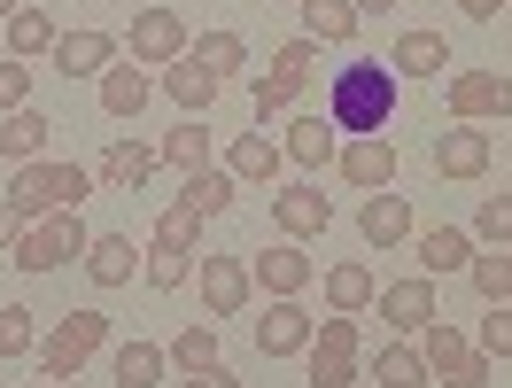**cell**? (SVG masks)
Segmentation results:
<instances>
[{"instance_id": "obj_33", "label": "cell", "mask_w": 512, "mask_h": 388, "mask_svg": "<svg viewBox=\"0 0 512 388\" xmlns=\"http://www.w3.org/2000/svg\"><path fill=\"white\" fill-rule=\"evenodd\" d=\"M373 295H381L373 264H334V272H326V303H334V311H365Z\"/></svg>"}, {"instance_id": "obj_21", "label": "cell", "mask_w": 512, "mask_h": 388, "mask_svg": "<svg viewBox=\"0 0 512 388\" xmlns=\"http://www.w3.org/2000/svg\"><path fill=\"white\" fill-rule=\"evenodd\" d=\"M388 70H396V78H443L450 70V39L443 32H404L396 47H388Z\"/></svg>"}, {"instance_id": "obj_22", "label": "cell", "mask_w": 512, "mask_h": 388, "mask_svg": "<svg viewBox=\"0 0 512 388\" xmlns=\"http://www.w3.org/2000/svg\"><path fill=\"white\" fill-rule=\"evenodd\" d=\"M109 373H117V388H156L163 373H171V357H163V342H140V334H132V342L109 350Z\"/></svg>"}, {"instance_id": "obj_8", "label": "cell", "mask_w": 512, "mask_h": 388, "mask_svg": "<svg viewBox=\"0 0 512 388\" xmlns=\"http://www.w3.org/2000/svg\"><path fill=\"white\" fill-rule=\"evenodd\" d=\"M311 311L295 303V295H272L264 311H256V357H303L311 350Z\"/></svg>"}, {"instance_id": "obj_11", "label": "cell", "mask_w": 512, "mask_h": 388, "mask_svg": "<svg viewBox=\"0 0 512 388\" xmlns=\"http://www.w3.org/2000/svg\"><path fill=\"white\" fill-rule=\"evenodd\" d=\"M272 226L288 233V241H319V233L334 226V202H326L319 187H303V179H295V187L272 194Z\"/></svg>"}, {"instance_id": "obj_14", "label": "cell", "mask_w": 512, "mask_h": 388, "mask_svg": "<svg viewBox=\"0 0 512 388\" xmlns=\"http://www.w3.org/2000/svg\"><path fill=\"white\" fill-rule=\"evenodd\" d=\"M156 163H163V156L148 148V140H109V148H101V163H94V187H109V194H140Z\"/></svg>"}, {"instance_id": "obj_26", "label": "cell", "mask_w": 512, "mask_h": 388, "mask_svg": "<svg viewBox=\"0 0 512 388\" xmlns=\"http://www.w3.org/2000/svg\"><path fill=\"white\" fill-rule=\"evenodd\" d=\"M140 249H132V233H94V249H86V280L94 288H125Z\"/></svg>"}, {"instance_id": "obj_30", "label": "cell", "mask_w": 512, "mask_h": 388, "mask_svg": "<svg viewBox=\"0 0 512 388\" xmlns=\"http://www.w3.org/2000/svg\"><path fill=\"white\" fill-rule=\"evenodd\" d=\"M202 226H210L202 210H187V202H171V210L156 218V233H148V249H179V257H202Z\"/></svg>"}, {"instance_id": "obj_5", "label": "cell", "mask_w": 512, "mask_h": 388, "mask_svg": "<svg viewBox=\"0 0 512 388\" xmlns=\"http://www.w3.org/2000/svg\"><path fill=\"white\" fill-rule=\"evenodd\" d=\"M101 342H109V311H94V303H86V311H70V319L39 342V381H70Z\"/></svg>"}, {"instance_id": "obj_19", "label": "cell", "mask_w": 512, "mask_h": 388, "mask_svg": "<svg viewBox=\"0 0 512 388\" xmlns=\"http://www.w3.org/2000/svg\"><path fill=\"white\" fill-rule=\"evenodd\" d=\"M412 257L427 280H443V272H466L474 264V233L466 226H435V233H412Z\"/></svg>"}, {"instance_id": "obj_42", "label": "cell", "mask_w": 512, "mask_h": 388, "mask_svg": "<svg viewBox=\"0 0 512 388\" xmlns=\"http://www.w3.org/2000/svg\"><path fill=\"white\" fill-rule=\"evenodd\" d=\"M474 233L505 249V241H512V194H489V202H481V210H474Z\"/></svg>"}, {"instance_id": "obj_51", "label": "cell", "mask_w": 512, "mask_h": 388, "mask_svg": "<svg viewBox=\"0 0 512 388\" xmlns=\"http://www.w3.org/2000/svg\"><path fill=\"white\" fill-rule=\"evenodd\" d=\"M24 388H32V381H24Z\"/></svg>"}, {"instance_id": "obj_27", "label": "cell", "mask_w": 512, "mask_h": 388, "mask_svg": "<svg viewBox=\"0 0 512 388\" xmlns=\"http://www.w3.org/2000/svg\"><path fill=\"white\" fill-rule=\"evenodd\" d=\"M163 94L179 101L187 117H202V109L218 101V78H210V70L194 63V55H179V63H163Z\"/></svg>"}, {"instance_id": "obj_4", "label": "cell", "mask_w": 512, "mask_h": 388, "mask_svg": "<svg viewBox=\"0 0 512 388\" xmlns=\"http://www.w3.org/2000/svg\"><path fill=\"white\" fill-rule=\"evenodd\" d=\"M419 357H427V381H443V388H489V357H481L450 319L419 326Z\"/></svg>"}, {"instance_id": "obj_47", "label": "cell", "mask_w": 512, "mask_h": 388, "mask_svg": "<svg viewBox=\"0 0 512 388\" xmlns=\"http://www.w3.org/2000/svg\"><path fill=\"white\" fill-rule=\"evenodd\" d=\"M187 388H241V381H233L225 365H202V373H187Z\"/></svg>"}, {"instance_id": "obj_49", "label": "cell", "mask_w": 512, "mask_h": 388, "mask_svg": "<svg viewBox=\"0 0 512 388\" xmlns=\"http://www.w3.org/2000/svg\"><path fill=\"white\" fill-rule=\"evenodd\" d=\"M16 8H24V0H0V24H8V16H16Z\"/></svg>"}, {"instance_id": "obj_38", "label": "cell", "mask_w": 512, "mask_h": 388, "mask_svg": "<svg viewBox=\"0 0 512 388\" xmlns=\"http://www.w3.org/2000/svg\"><path fill=\"white\" fill-rule=\"evenodd\" d=\"M466 280H474L481 303H512V257H505V249H497V257H474V264H466Z\"/></svg>"}, {"instance_id": "obj_25", "label": "cell", "mask_w": 512, "mask_h": 388, "mask_svg": "<svg viewBox=\"0 0 512 388\" xmlns=\"http://www.w3.org/2000/svg\"><path fill=\"white\" fill-rule=\"evenodd\" d=\"M295 8H303V39H319V47H350L365 24L350 0H295Z\"/></svg>"}, {"instance_id": "obj_24", "label": "cell", "mask_w": 512, "mask_h": 388, "mask_svg": "<svg viewBox=\"0 0 512 388\" xmlns=\"http://www.w3.org/2000/svg\"><path fill=\"white\" fill-rule=\"evenodd\" d=\"M280 148H288V163H303V171H319V163H334V156H342V132L326 125V109H319V117H295Z\"/></svg>"}, {"instance_id": "obj_35", "label": "cell", "mask_w": 512, "mask_h": 388, "mask_svg": "<svg viewBox=\"0 0 512 388\" xmlns=\"http://www.w3.org/2000/svg\"><path fill=\"white\" fill-rule=\"evenodd\" d=\"M295 94H303V70L272 63V70H264V78H256V125H272V117H280V109H288Z\"/></svg>"}, {"instance_id": "obj_46", "label": "cell", "mask_w": 512, "mask_h": 388, "mask_svg": "<svg viewBox=\"0 0 512 388\" xmlns=\"http://www.w3.org/2000/svg\"><path fill=\"white\" fill-rule=\"evenodd\" d=\"M512 0H458V16H474V24H497Z\"/></svg>"}, {"instance_id": "obj_7", "label": "cell", "mask_w": 512, "mask_h": 388, "mask_svg": "<svg viewBox=\"0 0 512 388\" xmlns=\"http://www.w3.org/2000/svg\"><path fill=\"white\" fill-rule=\"evenodd\" d=\"M125 55L140 70L179 63V55H187V16H179V8H140V16H132V32H125Z\"/></svg>"}, {"instance_id": "obj_3", "label": "cell", "mask_w": 512, "mask_h": 388, "mask_svg": "<svg viewBox=\"0 0 512 388\" xmlns=\"http://www.w3.org/2000/svg\"><path fill=\"white\" fill-rule=\"evenodd\" d=\"M86 249H94V233H86V218L78 210H55V218H32L24 226V241H16V272H63V264H86Z\"/></svg>"}, {"instance_id": "obj_13", "label": "cell", "mask_w": 512, "mask_h": 388, "mask_svg": "<svg viewBox=\"0 0 512 388\" xmlns=\"http://www.w3.org/2000/svg\"><path fill=\"white\" fill-rule=\"evenodd\" d=\"M357 233H365V249H404L412 241V194H365V210H357Z\"/></svg>"}, {"instance_id": "obj_23", "label": "cell", "mask_w": 512, "mask_h": 388, "mask_svg": "<svg viewBox=\"0 0 512 388\" xmlns=\"http://www.w3.org/2000/svg\"><path fill=\"white\" fill-rule=\"evenodd\" d=\"M280 163H288V148H280V140H264V132H241V140L225 148V171H233L241 187H264Z\"/></svg>"}, {"instance_id": "obj_15", "label": "cell", "mask_w": 512, "mask_h": 388, "mask_svg": "<svg viewBox=\"0 0 512 388\" xmlns=\"http://www.w3.org/2000/svg\"><path fill=\"white\" fill-rule=\"evenodd\" d=\"M125 55V39H109V32H94V24H78V32H63L55 39V70L63 78H101V70Z\"/></svg>"}, {"instance_id": "obj_28", "label": "cell", "mask_w": 512, "mask_h": 388, "mask_svg": "<svg viewBox=\"0 0 512 388\" xmlns=\"http://www.w3.org/2000/svg\"><path fill=\"white\" fill-rule=\"evenodd\" d=\"M187 55L225 86L233 70H249V39H241V32H202V39H187Z\"/></svg>"}, {"instance_id": "obj_6", "label": "cell", "mask_w": 512, "mask_h": 388, "mask_svg": "<svg viewBox=\"0 0 512 388\" xmlns=\"http://www.w3.org/2000/svg\"><path fill=\"white\" fill-rule=\"evenodd\" d=\"M450 125H481V117H512V78L505 70H450Z\"/></svg>"}, {"instance_id": "obj_45", "label": "cell", "mask_w": 512, "mask_h": 388, "mask_svg": "<svg viewBox=\"0 0 512 388\" xmlns=\"http://www.w3.org/2000/svg\"><path fill=\"white\" fill-rule=\"evenodd\" d=\"M24 226H32V218H24V210H16L8 194H0V257H16V241H24Z\"/></svg>"}, {"instance_id": "obj_12", "label": "cell", "mask_w": 512, "mask_h": 388, "mask_svg": "<svg viewBox=\"0 0 512 388\" xmlns=\"http://www.w3.org/2000/svg\"><path fill=\"white\" fill-rule=\"evenodd\" d=\"M342 179H350L357 194H381V187H396V140L388 132H373V140H342Z\"/></svg>"}, {"instance_id": "obj_39", "label": "cell", "mask_w": 512, "mask_h": 388, "mask_svg": "<svg viewBox=\"0 0 512 388\" xmlns=\"http://www.w3.org/2000/svg\"><path fill=\"white\" fill-rule=\"evenodd\" d=\"M194 264H202V257H179V249H148V264H140V272H148V288H156V295H171V288H187V280H194Z\"/></svg>"}, {"instance_id": "obj_41", "label": "cell", "mask_w": 512, "mask_h": 388, "mask_svg": "<svg viewBox=\"0 0 512 388\" xmlns=\"http://www.w3.org/2000/svg\"><path fill=\"white\" fill-rule=\"evenodd\" d=\"M474 350H481V357H512V303H489V319H481Z\"/></svg>"}, {"instance_id": "obj_31", "label": "cell", "mask_w": 512, "mask_h": 388, "mask_svg": "<svg viewBox=\"0 0 512 388\" xmlns=\"http://www.w3.org/2000/svg\"><path fill=\"white\" fill-rule=\"evenodd\" d=\"M163 163H179V171H210V125L202 117H179V125L163 132Z\"/></svg>"}, {"instance_id": "obj_20", "label": "cell", "mask_w": 512, "mask_h": 388, "mask_svg": "<svg viewBox=\"0 0 512 388\" xmlns=\"http://www.w3.org/2000/svg\"><path fill=\"white\" fill-rule=\"evenodd\" d=\"M47 109H32V101H24V109H8V117H0V163H39L47 156Z\"/></svg>"}, {"instance_id": "obj_16", "label": "cell", "mask_w": 512, "mask_h": 388, "mask_svg": "<svg viewBox=\"0 0 512 388\" xmlns=\"http://www.w3.org/2000/svg\"><path fill=\"white\" fill-rule=\"evenodd\" d=\"M489 132H474V125H450V132H435V171L443 179H481L489 171Z\"/></svg>"}, {"instance_id": "obj_43", "label": "cell", "mask_w": 512, "mask_h": 388, "mask_svg": "<svg viewBox=\"0 0 512 388\" xmlns=\"http://www.w3.org/2000/svg\"><path fill=\"white\" fill-rule=\"evenodd\" d=\"M24 101H32V63L0 55V117H8V109H24Z\"/></svg>"}, {"instance_id": "obj_2", "label": "cell", "mask_w": 512, "mask_h": 388, "mask_svg": "<svg viewBox=\"0 0 512 388\" xmlns=\"http://www.w3.org/2000/svg\"><path fill=\"white\" fill-rule=\"evenodd\" d=\"M94 194V171H78V163H16V179H8V202L24 210V218H55V210H78Z\"/></svg>"}, {"instance_id": "obj_17", "label": "cell", "mask_w": 512, "mask_h": 388, "mask_svg": "<svg viewBox=\"0 0 512 388\" xmlns=\"http://www.w3.org/2000/svg\"><path fill=\"white\" fill-rule=\"evenodd\" d=\"M381 319L396 326V334H419L427 319H443V303H435V280L419 272V280H396V288H381Z\"/></svg>"}, {"instance_id": "obj_29", "label": "cell", "mask_w": 512, "mask_h": 388, "mask_svg": "<svg viewBox=\"0 0 512 388\" xmlns=\"http://www.w3.org/2000/svg\"><path fill=\"white\" fill-rule=\"evenodd\" d=\"M55 16H47V8H16V16H8V55H16V63H32V55H55Z\"/></svg>"}, {"instance_id": "obj_18", "label": "cell", "mask_w": 512, "mask_h": 388, "mask_svg": "<svg viewBox=\"0 0 512 388\" xmlns=\"http://www.w3.org/2000/svg\"><path fill=\"white\" fill-rule=\"evenodd\" d=\"M94 86H101V109H109V117H125V125L140 117V109H148V94H156V78H148L140 63H125V55H117V63L101 70Z\"/></svg>"}, {"instance_id": "obj_50", "label": "cell", "mask_w": 512, "mask_h": 388, "mask_svg": "<svg viewBox=\"0 0 512 388\" xmlns=\"http://www.w3.org/2000/svg\"><path fill=\"white\" fill-rule=\"evenodd\" d=\"M505 16H512V8H505Z\"/></svg>"}, {"instance_id": "obj_37", "label": "cell", "mask_w": 512, "mask_h": 388, "mask_svg": "<svg viewBox=\"0 0 512 388\" xmlns=\"http://www.w3.org/2000/svg\"><path fill=\"white\" fill-rule=\"evenodd\" d=\"M357 311H334V319H319L311 326V357H357Z\"/></svg>"}, {"instance_id": "obj_34", "label": "cell", "mask_w": 512, "mask_h": 388, "mask_svg": "<svg viewBox=\"0 0 512 388\" xmlns=\"http://www.w3.org/2000/svg\"><path fill=\"white\" fill-rule=\"evenodd\" d=\"M373 388H427V357H419L412 342H388V350L373 357Z\"/></svg>"}, {"instance_id": "obj_44", "label": "cell", "mask_w": 512, "mask_h": 388, "mask_svg": "<svg viewBox=\"0 0 512 388\" xmlns=\"http://www.w3.org/2000/svg\"><path fill=\"white\" fill-rule=\"evenodd\" d=\"M357 357H311V388H357Z\"/></svg>"}, {"instance_id": "obj_9", "label": "cell", "mask_w": 512, "mask_h": 388, "mask_svg": "<svg viewBox=\"0 0 512 388\" xmlns=\"http://www.w3.org/2000/svg\"><path fill=\"white\" fill-rule=\"evenodd\" d=\"M194 280H202V311H210V319H241L249 295H256L249 257H202V264H194Z\"/></svg>"}, {"instance_id": "obj_36", "label": "cell", "mask_w": 512, "mask_h": 388, "mask_svg": "<svg viewBox=\"0 0 512 388\" xmlns=\"http://www.w3.org/2000/svg\"><path fill=\"white\" fill-rule=\"evenodd\" d=\"M163 357H171L179 373H202V365H218V326H179Z\"/></svg>"}, {"instance_id": "obj_48", "label": "cell", "mask_w": 512, "mask_h": 388, "mask_svg": "<svg viewBox=\"0 0 512 388\" xmlns=\"http://www.w3.org/2000/svg\"><path fill=\"white\" fill-rule=\"evenodd\" d=\"M357 16H388V8H404V0H350Z\"/></svg>"}, {"instance_id": "obj_1", "label": "cell", "mask_w": 512, "mask_h": 388, "mask_svg": "<svg viewBox=\"0 0 512 388\" xmlns=\"http://www.w3.org/2000/svg\"><path fill=\"white\" fill-rule=\"evenodd\" d=\"M396 101H404V78L381 63V55H357L326 78V125L342 140H373V132L396 125Z\"/></svg>"}, {"instance_id": "obj_10", "label": "cell", "mask_w": 512, "mask_h": 388, "mask_svg": "<svg viewBox=\"0 0 512 388\" xmlns=\"http://www.w3.org/2000/svg\"><path fill=\"white\" fill-rule=\"evenodd\" d=\"M249 280L264 295H303L311 280H319V264L303 257V241H272V249H256V257H249Z\"/></svg>"}, {"instance_id": "obj_32", "label": "cell", "mask_w": 512, "mask_h": 388, "mask_svg": "<svg viewBox=\"0 0 512 388\" xmlns=\"http://www.w3.org/2000/svg\"><path fill=\"white\" fill-rule=\"evenodd\" d=\"M233 194H241V179H233V171H187L179 202H187V210H202V218H218V210H233Z\"/></svg>"}, {"instance_id": "obj_40", "label": "cell", "mask_w": 512, "mask_h": 388, "mask_svg": "<svg viewBox=\"0 0 512 388\" xmlns=\"http://www.w3.org/2000/svg\"><path fill=\"white\" fill-rule=\"evenodd\" d=\"M0 357H39V334H32L24 303H0Z\"/></svg>"}]
</instances>
